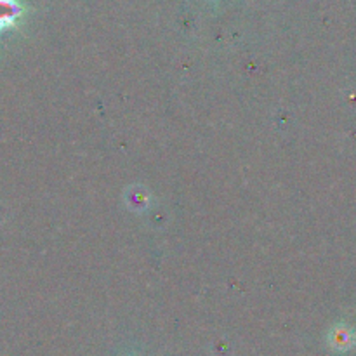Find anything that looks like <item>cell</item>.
I'll return each instance as SVG.
<instances>
[{"label": "cell", "mask_w": 356, "mask_h": 356, "mask_svg": "<svg viewBox=\"0 0 356 356\" xmlns=\"http://www.w3.org/2000/svg\"><path fill=\"white\" fill-rule=\"evenodd\" d=\"M23 14L24 7L19 0H0V33L13 28Z\"/></svg>", "instance_id": "1"}, {"label": "cell", "mask_w": 356, "mask_h": 356, "mask_svg": "<svg viewBox=\"0 0 356 356\" xmlns=\"http://www.w3.org/2000/svg\"><path fill=\"white\" fill-rule=\"evenodd\" d=\"M355 343H356L355 332L351 329H348V327L339 325L330 332V344H332L336 350L348 351L355 346Z\"/></svg>", "instance_id": "2"}]
</instances>
